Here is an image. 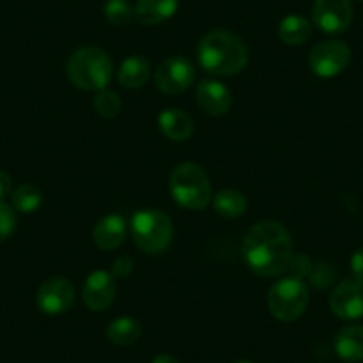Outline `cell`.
<instances>
[{
	"label": "cell",
	"mask_w": 363,
	"mask_h": 363,
	"mask_svg": "<svg viewBox=\"0 0 363 363\" xmlns=\"http://www.w3.org/2000/svg\"><path fill=\"white\" fill-rule=\"evenodd\" d=\"M135 246L146 255H160L173 242V223L159 208H143L135 212L130 223Z\"/></svg>",
	"instance_id": "cell-5"
},
{
	"label": "cell",
	"mask_w": 363,
	"mask_h": 363,
	"mask_svg": "<svg viewBox=\"0 0 363 363\" xmlns=\"http://www.w3.org/2000/svg\"><path fill=\"white\" fill-rule=\"evenodd\" d=\"M116 298V278L107 271L91 272L84 281L82 299L91 312H104Z\"/></svg>",
	"instance_id": "cell-12"
},
{
	"label": "cell",
	"mask_w": 363,
	"mask_h": 363,
	"mask_svg": "<svg viewBox=\"0 0 363 363\" xmlns=\"http://www.w3.org/2000/svg\"><path fill=\"white\" fill-rule=\"evenodd\" d=\"M132 271H134V260L125 255V257H120L114 260L113 272H111V274H113L114 278H127L130 277Z\"/></svg>",
	"instance_id": "cell-28"
},
{
	"label": "cell",
	"mask_w": 363,
	"mask_h": 363,
	"mask_svg": "<svg viewBox=\"0 0 363 363\" xmlns=\"http://www.w3.org/2000/svg\"><path fill=\"white\" fill-rule=\"evenodd\" d=\"M330 308L342 320L363 317V280L351 277L338 281L330 296Z\"/></svg>",
	"instance_id": "cell-9"
},
{
	"label": "cell",
	"mask_w": 363,
	"mask_h": 363,
	"mask_svg": "<svg viewBox=\"0 0 363 363\" xmlns=\"http://www.w3.org/2000/svg\"><path fill=\"white\" fill-rule=\"evenodd\" d=\"M141 323L132 319V317H118V319H114L106 330V337L109 338L113 344L121 345V347L135 344V342L141 338Z\"/></svg>",
	"instance_id": "cell-20"
},
{
	"label": "cell",
	"mask_w": 363,
	"mask_h": 363,
	"mask_svg": "<svg viewBox=\"0 0 363 363\" xmlns=\"http://www.w3.org/2000/svg\"><path fill=\"white\" fill-rule=\"evenodd\" d=\"M152 363H178V359L173 354H167V352H160L155 358L152 359Z\"/></svg>",
	"instance_id": "cell-31"
},
{
	"label": "cell",
	"mask_w": 363,
	"mask_h": 363,
	"mask_svg": "<svg viewBox=\"0 0 363 363\" xmlns=\"http://www.w3.org/2000/svg\"><path fill=\"white\" fill-rule=\"evenodd\" d=\"M212 205H214V211L221 218L237 219L246 212L247 201L246 196L242 193H239V191L223 189L212 196Z\"/></svg>",
	"instance_id": "cell-21"
},
{
	"label": "cell",
	"mask_w": 363,
	"mask_h": 363,
	"mask_svg": "<svg viewBox=\"0 0 363 363\" xmlns=\"http://www.w3.org/2000/svg\"><path fill=\"white\" fill-rule=\"evenodd\" d=\"M69 82L84 91H102L113 77V59L100 47H80L66 62Z\"/></svg>",
	"instance_id": "cell-3"
},
{
	"label": "cell",
	"mask_w": 363,
	"mask_h": 363,
	"mask_svg": "<svg viewBox=\"0 0 363 363\" xmlns=\"http://www.w3.org/2000/svg\"><path fill=\"white\" fill-rule=\"evenodd\" d=\"M196 79V69L194 65L186 57L173 55L160 62L153 73V80L159 91L164 95H180L184 91L189 89Z\"/></svg>",
	"instance_id": "cell-7"
},
{
	"label": "cell",
	"mask_w": 363,
	"mask_h": 363,
	"mask_svg": "<svg viewBox=\"0 0 363 363\" xmlns=\"http://www.w3.org/2000/svg\"><path fill=\"white\" fill-rule=\"evenodd\" d=\"M310 278H312V284L315 285L317 289H326L328 285L333 281L335 272L330 265L320 264L319 267H315V271L312 269V272H310Z\"/></svg>",
	"instance_id": "cell-27"
},
{
	"label": "cell",
	"mask_w": 363,
	"mask_h": 363,
	"mask_svg": "<svg viewBox=\"0 0 363 363\" xmlns=\"http://www.w3.org/2000/svg\"><path fill=\"white\" fill-rule=\"evenodd\" d=\"M351 271L352 277L363 280V247H359L351 257Z\"/></svg>",
	"instance_id": "cell-30"
},
{
	"label": "cell",
	"mask_w": 363,
	"mask_h": 363,
	"mask_svg": "<svg viewBox=\"0 0 363 363\" xmlns=\"http://www.w3.org/2000/svg\"><path fill=\"white\" fill-rule=\"evenodd\" d=\"M13 194V180L9 173L4 169H0V201H4L6 198Z\"/></svg>",
	"instance_id": "cell-29"
},
{
	"label": "cell",
	"mask_w": 363,
	"mask_h": 363,
	"mask_svg": "<svg viewBox=\"0 0 363 363\" xmlns=\"http://www.w3.org/2000/svg\"><path fill=\"white\" fill-rule=\"evenodd\" d=\"M93 107H95L96 113L100 114L106 120H113L120 114L121 111V99L118 93L111 89H102L96 93V96L93 99Z\"/></svg>",
	"instance_id": "cell-23"
},
{
	"label": "cell",
	"mask_w": 363,
	"mask_h": 363,
	"mask_svg": "<svg viewBox=\"0 0 363 363\" xmlns=\"http://www.w3.org/2000/svg\"><path fill=\"white\" fill-rule=\"evenodd\" d=\"M159 127L160 132L166 135L167 139L174 143H184L191 139L194 134V121L186 111L182 109H164L159 114Z\"/></svg>",
	"instance_id": "cell-15"
},
{
	"label": "cell",
	"mask_w": 363,
	"mask_h": 363,
	"mask_svg": "<svg viewBox=\"0 0 363 363\" xmlns=\"http://www.w3.org/2000/svg\"><path fill=\"white\" fill-rule=\"evenodd\" d=\"M198 62L212 75L233 77L246 68L247 48L230 30H211L198 43Z\"/></svg>",
	"instance_id": "cell-2"
},
{
	"label": "cell",
	"mask_w": 363,
	"mask_h": 363,
	"mask_svg": "<svg viewBox=\"0 0 363 363\" xmlns=\"http://www.w3.org/2000/svg\"><path fill=\"white\" fill-rule=\"evenodd\" d=\"M351 62V48L338 40L320 41L308 55V66L320 79H331L344 72Z\"/></svg>",
	"instance_id": "cell-8"
},
{
	"label": "cell",
	"mask_w": 363,
	"mask_h": 363,
	"mask_svg": "<svg viewBox=\"0 0 363 363\" xmlns=\"http://www.w3.org/2000/svg\"><path fill=\"white\" fill-rule=\"evenodd\" d=\"M312 262L306 255H296L292 257L291 264H289L287 271L291 272L292 278H298V280H303L305 277H310V272H312Z\"/></svg>",
	"instance_id": "cell-26"
},
{
	"label": "cell",
	"mask_w": 363,
	"mask_h": 363,
	"mask_svg": "<svg viewBox=\"0 0 363 363\" xmlns=\"http://www.w3.org/2000/svg\"><path fill=\"white\" fill-rule=\"evenodd\" d=\"M127 237V223L121 216L109 214L100 219L93 228V240L104 251L118 250Z\"/></svg>",
	"instance_id": "cell-14"
},
{
	"label": "cell",
	"mask_w": 363,
	"mask_h": 363,
	"mask_svg": "<svg viewBox=\"0 0 363 363\" xmlns=\"http://www.w3.org/2000/svg\"><path fill=\"white\" fill-rule=\"evenodd\" d=\"M278 36L285 45H303L312 36V23L301 15H289L278 26Z\"/></svg>",
	"instance_id": "cell-19"
},
{
	"label": "cell",
	"mask_w": 363,
	"mask_h": 363,
	"mask_svg": "<svg viewBox=\"0 0 363 363\" xmlns=\"http://www.w3.org/2000/svg\"><path fill=\"white\" fill-rule=\"evenodd\" d=\"M247 267L258 277H278L287 271L294 246L291 233L277 221H260L247 230L242 244Z\"/></svg>",
	"instance_id": "cell-1"
},
{
	"label": "cell",
	"mask_w": 363,
	"mask_h": 363,
	"mask_svg": "<svg viewBox=\"0 0 363 363\" xmlns=\"http://www.w3.org/2000/svg\"><path fill=\"white\" fill-rule=\"evenodd\" d=\"M104 15L113 26H127L134 18V9L128 4V0H107Z\"/></svg>",
	"instance_id": "cell-24"
},
{
	"label": "cell",
	"mask_w": 363,
	"mask_h": 363,
	"mask_svg": "<svg viewBox=\"0 0 363 363\" xmlns=\"http://www.w3.org/2000/svg\"><path fill=\"white\" fill-rule=\"evenodd\" d=\"M196 102L203 113L211 114V116H223L232 107V95L225 84L208 79L198 84Z\"/></svg>",
	"instance_id": "cell-13"
},
{
	"label": "cell",
	"mask_w": 363,
	"mask_h": 363,
	"mask_svg": "<svg viewBox=\"0 0 363 363\" xmlns=\"http://www.w3.org/2000/svg\"><path fill=\"white\" fill-rule=\"evenodd\" d=\"M16 214L15 208L6 201H0V242L8 240L15 233Z\"/></svg>",
	"instance_id": "cell-25"
},
{
	"label": "cell",
	"mask_w": 363,
	"mask_h": 363,
	"mask_svg": "<svg viewBox=\"0 0 363 363\" xmlns=\"http://www.w3.org/2000/svg\"><path fill=\"white\" fill-rule=\"evenodd\" d=\"M235 363H253V362H250V359H239V362H235Z\"/></svg>",
	"instance_id": "cell-32"
},
{
	"label": "cell",
	"mask_w": 363,
	"mask_h": 363,
	"mask_svg": "<svg viewBox=\"0 0 363 363\" xmlns=\"http://www.w3.org/2000/svg\"><path fill=\"white\" fill-rule=\"evenodd\" d=\"M335 352L347 363H358L363 359V326L351 324L344 326L335 335Z\"/></svg>",
	"instance_id": "cell-16"
},
{
	"label": "cell",
	"mask_w": 363,
	"mask_h": 363,
	"mask_svg": "<svg viewBox=\"0 0 363 363\" xmlns=\"http://www.w3.org/2000/svg\"><path fill=\"white\" fill-rule=\"evenodd\" d=\"M317 29L326 34H342L352 22L351 0H315L312 11Z\"/></svg>",
	"instance_id": "cell-10"
},
{
	"label": "cell",
	"mask_w": 363,
	"mask_h": 363,
	"mask_svg": "<svg viewBox=\"0 0 363 363\" xmlns=\"http://www.w3.org/2000/svg\"><path fill=\"white\" fill-rule=\"evenodd\" d=\"M150 77H152V66L145 57L138 55L125 59L118 69V80L127 89H139L148 82Z\"/></svg>",
	"instance_id": "cell-18"
},
{
	"label": "cell",
	"mask_w": 363,
	"mask_h": 363,
	"mask_svg": "<svg viewBox=\"0 0 363 363\" xmlns=\"http://www.w3.org/2000/svg\"><path fill=\"white\" fill-rule=\"evenodd\" d=\"M180 0H138L134 16L143 26H159L177 13Z\"/></svg>",
	"instance_id": "cell-17"
},
{
	"label": "cell",
	"mask_w": 363,
	"mask_h": 363,
	"mask_svg": "<svg viewBox=\"0 0 363 363\" xmlns=\"http://www.w3.org/2000/svg\"><path fill=\"white\" fill-rule=\"evenodd\" d=\"M169 191L173 200L187 211H203L212 201L211 180L196 162H182L171 171Z\"/></svg>",
	"instance_id": "cell-4"
},
{
	"label": "cell",
	"mask_w": 363,
	"mask_h": 363,
	"mask_svg": "<svg viewBox=\"0 0 363 363\" xmlns=\"http://www.w3.org/2000/svg\"><path fill=\"white\" fill-rule=\"evenodd\" d=\"M43 203V194L33 184H22L11 194V205L22 214H33Z\"/></svg>",
	"instance_id": "cell-22"
},
{
	"label": "cell",
	"mask_w": 363,
	"mask_h": 363,
	"mask_svg": "<svg viewBox=\"0 0 363 363\" xmlns=\"http://www.w3.org/2000/svg\"><path fill=\"white\" fill-rule=\"evenodd\" d=\"M73 301H75V289L66 278H50L38 289V308L47 315H61L68 312L73 306Z\"/></svg>",
	"instance_id": "cell-11"
},
{
	"label": "cell",
	"mask_w": 363,
	"mask_h": 363,
	"mask_svg": "<svg viewBox=\"0 0 363 363\" xmlns=\"http://www.w3.org/2000/svg\"><path fill=\"white\" fill-rule=\"evenodd\" d=\"M310 303L308 287L303 280L287 277L272 285L267 294V308L271 315L281 323L298 320Z\"/></svg>",
	"instance_id": "cell-6"
}]
</instances>
